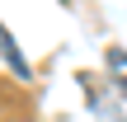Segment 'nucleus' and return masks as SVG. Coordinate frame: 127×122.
<instances>
[{"instance_id": "obj_1", "label": "nucleus", "mask_w": 127, "mask_h": 122, "mask_svg": "<svg viewBox=\"0 0 127 122\" xmlns=\"http://www.w3.org/2000/svg\"><path fill=\"white\" fill-rule=\"evenodd\" d=\"M0 56L9 61V71H14V75H28V61H24V52H19V42H14V38L5 33V24H0Z\"/></svg>"}, {"instance_id": "obj_2", "label": "nucleus", "mask_w": 127, "mask_h": 122, "mask_svg": "<svg viewBox=\"0 0 127 122\" xmlns=\"http://www.w3.org/2000/svg\"><path fill=\"white\" fill-rule=\"evenodd\" d=\"M108 71H113L118 89L127 94V52H123V47H108Z\"/></svg>"}]
</instances>
